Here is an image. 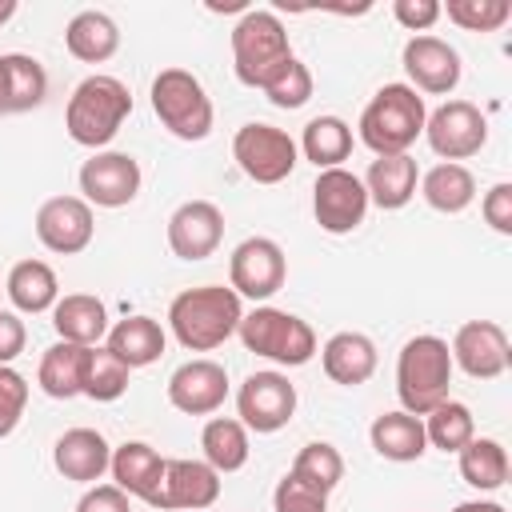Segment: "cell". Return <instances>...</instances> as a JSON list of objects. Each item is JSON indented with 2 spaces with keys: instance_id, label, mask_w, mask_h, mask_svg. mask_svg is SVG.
I'll list each match as a JSON object with an SVG mask.
<instances>
[{
  "instance_id": "cell-35",
  "label": "cell",
  "mask_w": 512,
  "mask_h": 512,
  "mask_svg": "<svg viewBox=\"0 0 512 512\" xmlns=\"http://www.w3.org/2000/svg\"><path fill=\"white\" fill-rule=\"evenodd\" d=\"M288 476L300 480V484H308V488H316L320 496H328V492L344 480V456H340L328 440H312V444H304V448L296 452Z\"/></svg>"
},
{
  "instance_id": "cell-42",
  "label": "cell",
  "mask_w": 512,
  "mask_h": 512,
  "mask_svg": "<svg viewBox=\"0 0 512 512\" xmlns=\"http://www.w3.org/2000/svg\"><path fill=\"white\" fill-rule=\"evenodd\" d=\"M480 212H484V224H488L492 232L512 236V184H508V180L492 184V188L484 192V200H480Z\"/></svg>"
},
{
  "instance_id": "cell-27",
  "label": "cell",
  "mask_w": 512,
  "mask_h": 512,
  "mask_svg": "<svg viewBox=\"0 0 512 512\" xmlns=\"http://www.w3.org/2000/svg\"><path fill=\"white\" fill-rule=\"evenodd\" d=\"M108 352H116L128 368H144L152 360H160L164 352V328L152 316H124L120 324L108 328Z\"/></svg>"
},
{
  "instance_id": "cell-15",
  "label": "cell",
  "mask_w": 512,
  "mask_h": 512,
  "mask_svg": "<svg viewBox=\"0 0 512 512\" xmlns=\"http://www.w3.org/2000/svg\"><path fill=\"white\" fill-rule=\"evenodd\" d=\"M220 496V472L204 460H164V476L156 496L148 500L152 508L164 512H204Z\"/></svg>"
},
{
  "instance_id": "cell-25",
  "label": "cell",
  "mask_w": 512,
  "mask_h": 512,
  "mask_svg": "<svg viewBox=\"0 0 512 512\" xmlns=\"http://www.w3.org/2000/svg\"><path fill=\"white\" fill-rule=\"evenodd\" d=\"M368 440L376 448V456L392 460V464H412L428 452V440H424V420L412 416V412H380L368 428Z\"/></svg>"
},
{
  "instance_id": "cell-46",
  "label": "cell",
  "mask_w": 512,
  "mask_h": 512,
  "mask_svg": "<svg viewBox=\"0 0 512 512\" xmlns=\"http://www.w3.org/2000/svg\"><path fill=\"white\" fill-rule=\"evenodd\" d=\"M452 512H508V508L496 504V500H464V504H456Z\"/></svg>"
},
{
  "instance_id": "cell-26",
  "label": "cell",
  "mask_w": 512,
  "mask_h": 512,
  "mask_svg": "<svg viewBox=\"0 0 512 512\" xmlns=\"http://www.w3.org/2000/svg\"><path fill=\"white\" fill-rule=\"evenodd\" d=\"M64 48H68L76 60H84V64H104V60H112L116 48H120V28H116V20H112L108 12L84 8V12H76V16L68 20V28H64Z\"/></svg>"
},
{
  "instance_id": "cell-12",
  "label": "cell",
  "mask_w": 512,
  "mask_h": 512,
  "mask_svg": "<svg viewBox=\"0 0 512 512\" xmlns=\"http://www.w3.org/2000/svg\"><path fill=\"white\" fill-rule=\"evenodd\" d=\"M364 212H368V192H364V180L348 168H324L312 184V216L324 232L332 236H344L352 228L364 224Z\"/></svg>"
},
{
  "instance_id": "cell-6",
  "label": "cell",
  "mask_w": 512,
  "mask_h": 512,
  "mask_svg": "<svg viewBox=\"0 0 512 512\" xmlns=\"http://www.w3.org/2000/svg\"><path fill=\"white\" fill-rule=\"evenodd\" d=\"M240 340L248 352L264 356V360H276L284 368H300L316 356V332L308 320L284 312V308H272V304H260L252 312L240 316Z\"/></svg>"
},
{
  "instance_id": "cell-9",
  "label": "cell",
  "mask_w": 512,
  "mask_h": 512,
  "mask_svg": "<svg viewBox=\"0 0 512 512\" xmlns=\"http://www.w3.org/2000/svg\"><path fill=\"white\" fill-rule=\"evenodd\" d=\"M288 280V260H284V248L268 236H248L232 248V260H228V288L244 300H268L284 288Z\"/></svg>"
},
{
  "instance_id": "cell-20",
  "label": "cell",
  "mask_w": 512,
  "mask_h": 512,
  "mask_svg": "<svg viewBox=\"0 0 512 512\" xmlns=\"http://www.w3.org/2000/svg\"><path fill=\"white\" fill-rule=\"evenodd\" d=\"M52 464H56V472L64 480L92 484V480H100L108 472L112 448L96 428H68L52 448Z\"/></svg>"
},
{
  "instance_id": "cell-10",
  "label": "cell",
  "mask_w": 512,
  "mask_h": 512,
  "mask_svg": "<svg viewBox=\"0 0 512 512\" xmlns=\"http://www.w3.org/2000/svg\"><path fill=\"white\" fill-rule=\"evenodd\" d=\"M424 136H428V148L440 160L460 164V160L476 156L488 144V120L472 100H444L424 120Z\"/></svg>"
},
{
  "instance_id": "cell-7",
  "label": "cell",
  "mask_w": 512,
  "mask_h": 512,
  "mask_svg": "<svg viewBox=\"0 0 512 512\" xmlns=\"http://www.w3.org/2000/svg\"><path fill=\"white\" fill-rule=\"evenodd\" d=\"M152 112L176 140H204L212 132V100L188 68H164L152 80Z\"/></svg>"
},
{
  "instance_id": "cell-2",
  "label": "cell",
  "mask_w": 512,
  "mask_h": 512,
  "mask_svg": "<svg viewBox=\"0 0 512 512\" xmlns=\"http://www.w3.org/2000/svg\"><path fill=\"white\" fill-rule=\"evenodd\" d=\"M132 116V92L116 80V76H84L72 96H68V108H64V128L76 144L100 152L116 132L120 124Z\"/></svg>"
},
{
  "instance_id": "cell-22",
  "label": "cell",
  "mask_w": 512,
  "mask_h": 512,
  "mask_svg": "<svg viewBox=\"0 0 512 512\" xmlns=\"http://www.w3.org/2000/svg\"><path fill=\"white\" fill-rule=\"evenodd\" d=\"M108 472H112V484H116L120 492L140 496V500L148 504V500L156 496V488H160L164 456H160L152 444H144V440H124L120 448H112Z\"/></svg>"
},
{
  "instance_id": "cell-33",
  "label": "cell",
  "mask_w": 512,
  "mask_h": 512,
  "mask_svg": "<svg viewBox=\"0 0 512 512\" xmlns=\"http://www.w3.org/2000/svg\"><path fill=\"white\" fill-rule=\"evenodd\" d=\"M456 456H460V476H464V484H472V488H480V492L504 488V480H508V452H504L500 440H492V436H472Z\"/></svg>"
},
{
  "instance_id": "cell-45",
  "label": "cell",
  "mask_w": 512,
  "mask_h": 512,
  "mask_svg": "<svg viewBox=\"0 0 512 512\" xmlns=\"http://www.w3.org/2000/svg\"><path fill=\"white\" fill-rule=\"evenodd\" d=\"M28 344V332H24V320L16 312H0V364H12Z\"/></svg>"
},
{
  "instance_id": "cell-5",
  "label": "cell",
  "mask_w": 512,
  "mask_h": 512,
  "mask_svg": "<svg viewBox=\"0 0 512 512\" xmlns=\"http://www.w3.org/2000/svg\"><path fill=\"white\" fill-rule=\"evenodd\" d=\"M452 352L440 336H412L396 356V396L404 412L428 416L440 400H448L452 384Z\"/></svg>"
},
{
  "instance_id": "cell-38",
  "label": "cell",
  "mask_w": 512,
  "mask_h": 512,
  "mask_svg": "<svg viewBox=\"0 0 512 512\" xmlns=\"http://www.w3.org/2000/svg\"><path fill=\"white\" fill-rule=\"evenodd\" d=\"M440 12H448V20L464 32H496L508 24L512 4L508 0H448Z\"/></svg>"
},
{
  "instance_id": "cell-23",
  "label": "cell",
  "mask_w": 512,
  "mask_h": 512,
  "mask_svg": "<svg viewBox=\"0 0 512 512\" xmlns=\"http://www.w3.org/2000/svg\"><path fill=\"white\" fill-rule=\"evenodd\" d=\"M52 328L60 340L92 348L108 336V308H104V300H96L88 292H68L52 304Z\"/></svg>"
},
{
  "instance_id": "cell-32",
  "label": "cell",
  "mask_w": 512,
  "mask_h": 512,
  "mask_svg": "<svg viewBox=\"0 0 512 512\" xmlns=\"http://www.w3.org/2000/svg\"><path fill=\"white\" fill-rule=\"evenodd\" d=\"M200 448H204V464H212L220 476L240 472L248 464V428L232 416H212L200 432Z\"/></svg>"
},
{
  "instance_id": "cell-8",
  "label": "cell",
  "mask_w": 512,
  "mask_h": 512,
  "mask_svg": "<svg viewBox=\"0 0 512 512\" xmlns=\"http://www.w3.org/2000/svg\"><path fill=\"white\" fill-rule=\"evenodd\" d=\"M232 156H236L240 172H244L248 180H256V184H280V180H288L292 168H296V160H300L296 140H292L284 128L260 124V120L236 128V136H232Z\"/></svg>"
},
{
  "instance_id": "cell-47",
  "label": "cell",
  "mask_w": 512,
  "mask_h": 512,
  "mask_svg": "<svg viewBox=\"0 0 512 512\" xmlns=\"http://www.w3.org/2000/svg\"><path fill=\"white\" fill-rule=\"evenodd\" d=\"M0 116H8V68H4V56H0Z\"/></svg>"
},
{
  "instance_id": "cell-3",
  "label": "cell",
  "mask_w": 512,
  "mask_h": 512,
  "mask_svg": "<svg viewBox=\"0 0 512 512\" xmlns=\"http://www.w3.org/2000/svg\"><path fill=\"white\" fill-rule=\"evenodd\" d=\"M424 96L408 84H384L360 112V140L364 148H372L376 156H400L416 144V136H424Z\"/></svg>"
},
{
  "instance_id": "cell-14",
  "label": "cell",
  "mask_w": 512,
  "mask_h": 512,
  "mask_svg": "<svg viewBox=\"0 0 512 512\" xmlns=\"http://www.w3.org/2000/svg\"><path fill=\"white\" fill-rule=\"evenodd\" d=\"M140 164L128 152H92L80 164V192L96 208H124L140 192Z\"/></svg>"
},
{
  "instance_id": "cell-18",
  "label": "cell",
  "mask_w": 512,
  "mask_h": 512,
  "mask_svg": "<svg viewBox=\"0 0 512 512\" xmlns=\"http://www.w3.org/2000/svg\"><path fill=\"white\" fill-rule=\"evenodd\" d=\"M224 396H228V372L208 356L188 360L168 376V404L184 416H212L224 404Z\"/></svg>"
},
{
  "instance_id": "cell-1",
  "label": "cell",
  "mask_w": 512,
  "mask_h": 512,
  "mask_svg": "<svg viewBox=\"0 0 512 512\" xmlns=\"http://www.w3.org/2000/svg\"><path fill=\"white\" fill-rule=\"evenodd\" d=\"M244 304L224 284H200L168 304V328L188 352H212L240 328Z\"/></svg>"
},
{
  "instance_id": "cell-40",
  "label": "cell",
  "mask_w": 512,
  "mask_h": 512,
  "mask_svg": "<svg viewBox=\"0 0 512 512\" xmlns=\"http://www.w3.org/2000/svg\"><path fill=\"white\" fill-rule=\"evenodd\" d=\"M24 404H28V380L12 364H0V440L16 432Z\"/></svg>"
},
{
  "instance_id": "cell-48",
  "label": "cell",
  "mask_w": 512,
  "mask_h": 512,
  "mask_svg": "<svg viewBox=\"0 0 512 512\" xmlns=\"http://www.w3.org/2000/svg\"><path fill=\"white\" fill-rule=\"evenodd\" d=\"M16 16V0H0V24H8Z\"/></svg>"
},
{
  "instance_id": "cell-19",
  "label": "cell",
  "mask_w": 512,
  "mask_h": 512,
  "mask_svg": "<svg viewBox=\"0 0 512 512\" xmlns=\"http://www.w3.org/2000/svg\"><path fill=\"white\" fill-rule=\"evenodd\" d=\"M224 240V212L212 200H184L168 216V248L180 260H208Z\"/></svg>"
},
{
  "instance_id": "cell-44",
  "label": "cell",
  "mask_w": 512,
  "mask_h": 512,
  "mask_svg": "<svg viewBox=\"0 0 512 512\" xmlns=\"http://www.w3.org/2000/svg\"><path fill=\"white\" fill-rule=\"evenodd\" d=\"M76 512H132V504H128V492H120L116 484H96L80 496Z\"/></svg>"
},
{
  "instance_id": "cell-36",
  "label": "cell",
  "mask_w": 512,
  "mask_h": 512,
  "mask_svg": "<svg viewBox=\"0 0 512 512\" xmlns=\"http://www.w3.org/2000/svg\"><path fill=\"white\" fill-rule=\"evenodd\" d=\"M424 420V440L432 444V448H440V452H460L472 436H476V424H472V412H468V404H460V400H440L428 416H420Z\"/></svg>"
},
{
  "instance_id": "cell-24",
  "label": "cell",
  "mask_w": 512,
  "mask_h": 512,
  "mask_svg": "<svg viewBox=\"0 0 512 512\" xmlns=\"http://www.w3.org/2000/svg\"><path fill=\"white\" fill-rule=\"evenodd\" d=\"M320 364H324L328 380H336L344 388H356L376 372V344L364 332H336L320 348Z\"/></svg>"
},
{
  "instance_id": "cell-43",
  "label": "cell",
  "mask_w": 512,
  "mask_h": 512,
  "mask_svg": "<svg viewBox=\"0 0 512 512\" xmlns=\"http://www.w3.org/2000/svg\"><path fill=\"white\" fill-rule=\"evenodd\" d=\"M392 16H396L408 32H420V36H424L444 12H440L436 0H396V4H392Z\"/></svg>"
},
{
  "instance_id": "cell-30",
  "label": "cell",
  "mask_w": 512,
  "mask_h": 512,
  "mask_svg": "<svg viewBox=\"0 0 512 512\" xmlns=\"http://www.w3.org/2000/svg\"><path fill=\"white\" fill-rule=\"evenodd\" d=\"M84 356H88V348L68 344V340H56L52 348H44L40 368H36L40 388H44L52 400H72V396H80V380H84Z\"/></svg>"
},
{
  "instance_id": "cell-21",
  "label": "cell",
  "mask_w": 512,
  "mask_h": 512,
  "mask_svg": "<svg viewBox=\"0 0 512 512\" xmlns=\"http://www.w3.org/2000/svg\"><path fill=\"white\" fill-rule=\"evenodd\" d=\"M416 184H420V168L408 152L400 156H376L364 172V192H368V204L384 208V212H396L404 208L412 196H416Z\"/></svg>"
},
{
  "instance_id": "cell-37",
  "label": "cell",
  "mask_w": 512,
  "mask_h": 512,
  "mask_svg": "<svg viewBox=\"0 0 512 512\" xmlns=\"http://www.w3.org/2000/svg\"><path fill=\"white\" fill-rule=\"evenodd\" d=\"M4 68H8V112H28V108L44 104L48 72H44V64L36 56L4 52Z\"/></svg>"
},
{
  "instance_id": "cell-11",
  "label": "cell",
  "mask_w": 512,
  "mask_h": 512,
  "mask_svg": "<svg viewBox=\"0 0 512 512\" xmlns=\"http://www.w3.org/2000/svg\"><path fill=\"white\" fill-rule=\"evenodd\" d=\"M236 412L248 432H280L296 416V384L284 372H252L236 392Z\"/></svg>"
},
{
  "instance_id": "cell-39",
  "label": "cell",
  "mask_w": 512,
  "mask_h": 512,
  "mask_svg": "<svg viewBox=\"0 0 512 512\" xmlns=\"http://www.w3.org/2000/svg\"><path fill=\"white\" fill-rule=\"evenodd\" d=\"M264 96H268V104H276V108H284V112L304 108V104L312 100V72H308V64L292 56V60L268 80Z\"/></svg>"
},
{
  "instance_id": "cell-29",
  "label": "cell",
  "mask_w": 512,
  "mask_h": 512,
  "mask_svg": "<svg viewBox=\"0 0 512 512\" xmlns=\"http://www.w3.org/2000/svg\"><path fill=\"white\" fill-rule=\"evenodd\" d=\"M8 300L20 308V312H48L56 300H60V280L56 272L44 264V260H20L12 264L8 272Z\"/></svg>"
},
{
  "instance_id": "cell-28",
  "label": "cell",
  "mask_w": 512,
  "mask_h": 512,
  "mask_svg": "<svg viewBox=\"0 0 512 512\" xmlns=\"http://www.w3.org/2000/svg\"><path fill=\"white\" fill-rule=\"evenodd\" d=\"M420 196L428 200V208H436L444 216H456L476 200V176L464 164L444 160V164H436L420 176Z\"/></svg>"
},
{
  "instance_id": "cell-31",
  "label": "cell",
  "mask_w": 512,
  "mask_h": 512,
  "mask_svg": "<svg viewBox=\"0 0 512 512\" xmlns=\"http://www.w3.org/2000/svg\"><path fill=\"white\" fill-rule=\"evenodd\" d=\"M304 160H312L320 172L324 168H340L352 152V128L340 120V116H312L300 132V148Z\"/></svg>"
},
{
  "instance_id": "cell-16",
  "label": "cell",
  "mask_w": 512,
  "mask_h": 512,
  "mask_svg": "<svg viewBox=\"0 0 512 512\" xmlns=\"http://www.w3.org/2000/svg\"><path fill=\"white\" fill-rule=\"evenodd\" d=\"M452 364H460L472 380H496L508 372V332L496 324V320H468L456 328L452 344Z\"/></svg>"
},
{
  "instance_id": "cell-4",
  "label": "cell",
  "mask_w": 512,
  "mask_h": 512,
  "mask_svg": "<svg viewBox=\"0 0 512 512\" xmlns=\"http://www.w3.org/2000/svg\"><path fill=\"white\" fill-rule=\"evenodd\" d=\"M292 60L288 28L268 8H248L232 28V68L248 88H268V80Z\"/></svg>"
},
{
  "instance_id": "cell-17",
  "label": "cell",
  "mask_w": 512,
  "mask_h": 512,
  "mask_svg": "<svg viewBox=\"0 0 512 512\" xmlns=\"http://www.w3.org/2000/svg\"><path fill=\"white\" fill-rule=\"evenodd\" d=\"M404 72H408V88L428 92V96H448L460 84V52L440 40V36H412L404 44Z\"/></svg>"
},
{
  "instance_id": "cell-41",
  "label": "cell",
  "mask_w": 512,
  "mask_h": 512,
  "mask_svg": "<svg viewBox=\"0 0 512 512\" xmlns=\"http://www.w3.org/2000/svg\"><path fill=\"white\" fill-rule=\"evenodd\" d=\"M272 512H328V496H320L316 488L284 476L272 492Z\"/></svg>"
},
{
  "instance_id": "cell-34",
  "label": "cell",
  "mask_w": 512,
  "mask_h": 512,
  "mask_svg": "<svg viewBox=\"0 0 512 512\" xmlns=\"http://www.w3.org/2000/svg\"><path fill=\"white\" fill-rule=\"evenodd\" d=\"M128 376H132V368H128L116 352H108V348L92 344V348H88V356H84L80 396H88V400H96V404L120 400V396H124V388H128Z\"/></svg>"
},
{
  "instance_id": "cell-13",
  "label": "cell",
  "mask_w": 512,
  "mask_h": 512,
  "mask_svg": "<svg viewBox=\"0 0 512 512\" xmlns=\"http://www.w3.org/2000/svg\"><path fill=\"white\" fill-rule=\"evenodd\" d=\"M96 216L84 196H52L36 208V240L56 256H76L92 244Z\"/></svg>"
}]
</instances>
